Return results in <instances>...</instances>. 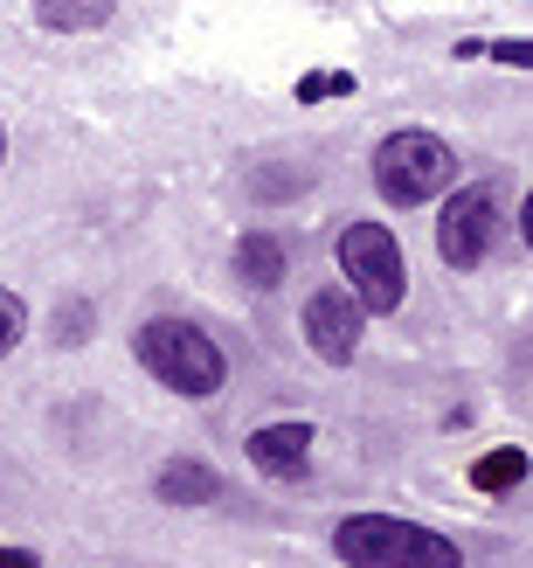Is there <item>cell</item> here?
<instances>
[{"mask_svg":"<svg viewBox=\"0 0 533 568\" xmlns=\"http://www.w3.org/2000/svg\"><path fill=\"white\" fill-rule=\"evenodd\" d=\"M332 555L347 568H464L458 541L437 527H416L396 514H353L332 527Z\"/></svg>","mask_w":533,"mask_h":568,"instance_id":"1","label":"cell"},{"mask_svg":"<svg viewBox=\"0 0 533 568\" xmlns=\"http://www.w3.org/2000/svg\"><path fill=\"white\" fill-rule=\"evenodd\" d=\"M132 354L160 388L194 395V403H202V395H222V382H229V361H222V347L194 320H146L139 339H132Z\"/></svg>","mask_w":533,"mask_h":568,"instance_id":"2","label":"cell"},{"mask_svg":"<svg viewBox=\"0 0 533 568\" xmlns=\"http://www.w3.org/2000/svg\"><path fill=\"white\" fill-rule=\"evenodd\" d=\"M451 174H458V153L423 125H402V132H388L375 146V187L396 209H423L430 194L451 187Z\"/></svg>","mask_w":533,"mask_h":568,"instance_id":"3","label":"cell"},{"mask_svg":"<svg viewBox=\"0 0 533 568\" xmlns=\"http://www.w3.org/2000/svg\"><path fill=\"white\" fill-rule=\"evenodd\" d=\"M499 236H506V194L492 181L458 187L451 202H443V215H437V250H443L451 271H479L499 250Z\"/></svg>","mask_w":533,"mask_h":568,"instance_id":"4","label":"cell"},{"mask_svg":"<svg viewBox=\"0 0 533 568\" xmlns=\"http://www.w3.org/2000/svg\"><path fill=\"white\" fill-rule=\"evenodd\" d=\"M340 271L353 284L360 312H396L409 292V271H402V243L381 230V222H347L340 230Z\"/></svg>","mask_w":533,"mask_h":568,"instance_id":"5","label":"cell"},{"mask_svg":"<svg viewBox=\"0 0 533 568\" xmlns=\"http://www.w3.org/2000/svg\"><path fill=\"white\" fill-rule=\"evenodd\" d=\"M360 326H368V312H360V298L340 292V284H319V292L305 298V347L326 367H347L360 354Z\"/></svg>","mask_w":533,"mask_h":568,"instance_id":"6","label":"cell"},{"mask_svg":"<svg viewBox=\"0 0 533 568\" xmlns=\"http://www.w3.org/2000/svg\"><path fill=\"white\" fill-rule=\"evenodd\" d=\"M312 444H319V423H264V430H249V465L270 471V478H305V458H312Z\"/></svg>","mask_w":533,"mask_h":568,"instance_id":"7","label":"cell"},{"mask_svg":"<svg viewBox=\"0 0 533 568\" xmlns=\"http://www.w3.org/2000/svg\"><path fill=\"white\" fill-rule=\"evenodd\" d=\"M215 471L202 458H174V465H160V499L166 506H215Z\"/></svg>","mask_w":533,"mask_h":568,"instance_id":"8","label":"cell"},{"mask_svg":"<svg viewBox=\"0 0 533 568\" xmlns=\"http://www.w3.org/2000/svg\"><path fill=\"white\" fill-rule=\"evenodd\" d=\"M236 277L249 292H277V284H285V243L277 236H243L236 243Z\"/></svg>","mask_w":533,"mask_h":568,"instance_id":"9","label":"cell"},{"mask_svg":"<svg viewBox=\"0 0 533 568\" xmlns=\"http://www.w3.org/2000/svg\"><path fill=\"white\" fill-rule=\"evenodd\" d=\"M520 478H526V450L520 444H499V450H485V458L471 465V486L479 493H513Z\"/></svg>","mask_w":533,"mask_h":568,"instance_id":"10","label":"cell"},{"mask_svg":"<svg viewBox=\"0 0 533 568\" xmlns=\"http://www.w3.org/2000/svg\"><path fill=\"white\" fill-rule=\"evenodd\" d=\"M35 21L55 28V36H76V28H104L111 21V0H42Z\"/></svg>","mask_w":533,"mask_h":568,"instance_id":"11","label":"cell"},{"mask_svg":"<svg viewBox=\"0 0 533 568\" xmlns=\"http://www.w3.org/2000/svg\"><path fill=\"white\" fill-rule=\"evenodd\" d=\"M458 55H464V63H479V55H492V63H513V70H533V42H485V36H464L458 42Z\"/></svg>","mask_w":533,"mask_h":568,"instance_id":"12","label":"cell"},{"mask_svg":"<svg viewBox=\"0 0 533 568\" xmlns=\"http://www.w3.org/2000/svg\"><path fill=\"white\" fill-rule=\"evenodd\" d=\"M319 98H353V77L347 70H312L298 83V104H319Z\"/></svg>","mask_w":533,"mask_h":568,"instance_id":"13","label":"cell"},{"mask_svg":"<svg viewBox=\"0 0 533 568\" xmlns=\"http://www.w3.org/2000/svg\"><path fill=\"white\" fill-rule=\"evenodd\" d=\"M21 333H28V305H21L14 292H0V361L21 347Z\"/></svg>","mask_w":533,"mask_h":568,"instance_id":"14","label":"cell"},{"mask_svg":"<svg viewBox=\"0 0 533 568\" xmlns=\"http://www.w3.org/2000/svg\"><path fill=\"white\" fill-rule=\"evenodd\" d=\"M83 326H91V312H83V305H70V312H63V339H76Z\"/></svg>","mask_w":533,"mask_h":568,"instance_id":"15","label":"cell"},{"mask_svg":"<svg viewBox=\"0 0 533 568\" xmlns=\"http://www.w3.org/2000/svg\"><path fill=\"white\" fill-rule=\"evenodd\" d=\"M0 568H35V555H28V548H0Z\"/></svg>","mask_w":533,"mask_h":568,"instance_id":"16","label":"cell"},{"mask_svg":"<svg viewBox=\"0 0 533 568\" xmlns=\"http://www.w3.org/2000/svg\"><path fill=\"white\" fill-rule=\"evenodd\" d=\"M520 236H526V250H533V194H526V209H520Z\"/></svg>","mask_w":533,"mask_h":568,"instance_id":"17","label":"cell"},{"mask_svg":"<svg viewBox=\"0 0 533 568\" xmlns=\"http://www.w3.org/2000/svg\"><path fill=\"white\" fill-rule=\"evenodd\" d=\"M0 160H8V125H0Z\"/></svg>","mask_w":533,"mask_h":568,"instance_id":"18","label":"cell"}]
</instances>
